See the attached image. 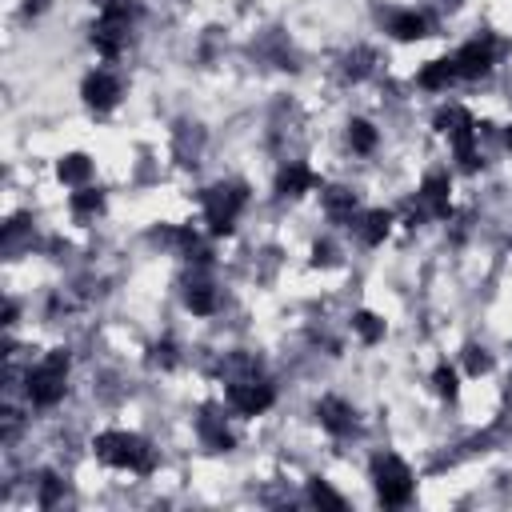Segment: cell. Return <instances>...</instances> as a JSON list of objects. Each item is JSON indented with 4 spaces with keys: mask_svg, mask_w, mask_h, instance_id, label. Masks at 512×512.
I'll return each instance as SVG.
<instances>
[{
    "mask_svg": "<svg viewBox=\"0 0 512 512\" xmlns=\"http://www.w3.org/2000/svg\"><path fill=\"white\" fill-rule=\"evenodd\" d=\"M368 484L376 488L380 504H408L416 496V468L396 448H376L368 460Z\"/></svg>",
    "mask_w": 512,
    "mask_h": 512,
    "instance_id": "obj_1",
    "label": "cell"
},
{
    "mask_svg": "<svg viewBox=\"0 0 512 512\" xmlns=\"http://www.w3.org/2000/svg\"><path fill=\"white\" fill-rule=\"evenodd\" d=\"M76 96L92 116H112L128 96V80H124L120 64H100L96 60L92 68H84V76L76 84Z\"/></svg>",
    "mask_w": 512,
    "mask_h": 512,
    "instance_id": "obj_2",
    "label": "cell"
},
{
    "mask_svg": "<svg viewBox=\"0 0 512 512\" xmlns=\"http://www.w3.org/2000/svg\"><path fill=\"white\" fill-rule=\"evenodd\" d=\"M376 24L396 44H420L436 32V12L428 4H384L376 12Z\"/></svg>",
    "mask_w": 512,
    "mask_h": 512,
    "instance_id": "obj_3",
    "label": "cell"
},
{
    "mask_svg": "<svg viewBox=\"0 0 512 512\" xmlns=\"http://www.w3.org/2000/svg\"><path fill=\"white\" fill-rule=\"evenodd\" d=\"M312 420H316V428L328 436V440H352V436H360V428H364V420H360V408L352 404V396H344V392H320L316 400H312Z\"/></svg>",
    "mask_w": 512,
    "mask_h": 512,
    "instance_id": "obj_4",
    "label": "cell"
},
{
    "mask_svg": "<svg viewBox=\"0 0 512 512\" xmlns=\"http://www.w3.org/2000/svg\"><path fill=\"white\" fill-rule=\"evenodd\" d=\"M108 208H112L108 188L96 184V180L84 184V188H72V192L64 196V216H68V224L80 228V232H92L96 224H104V220H108Z\"/></svg>",
    "mask_w": 512,
    "mask_h": 512,
    "instance_id": "obj_5",
    "label": "cell"
},
{
    "mask_svg": "<svg viewBox=\"0 0 512 512\" xmlns=\"http://www.w3.org/2000/svg\"><path fill=\"white\" fill-rule=\"evenodd\" d=\"M52 180H56L64 192L92 184V180H96V156L84 152V148H68V152H60V156L52 160Z\"/></svg>",
    "mask_w": 512,
    "mask_h": 512,
    "instance_id": "obj_6",
    "label": "cell"
},
{
    "mask_svg": "<svg viewBox=\"0 0 512 512\" xmlns=\"http://www.w3.org/2000/svg\"><path fill=\"white\" fill-rule=\"evenodd\" d=\"M344 328H348L352 344H360V348H380L388 340V316L376 312V308H368V304H356L344 316Z\"/></svg>",
    "mask_w": 512,
    "mask_h": 512,
    "instance_id": "obj_7",
    "label": "cell"
}]
</instances>
